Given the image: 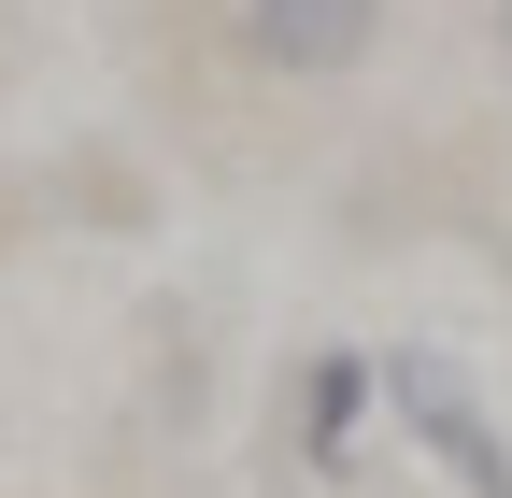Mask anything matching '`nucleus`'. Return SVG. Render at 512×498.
Segmentation results:
<instances>
[{
    "label": "nucleus",
    "instance_id": "4",
    "mask_svg": "<svg viewBox=\"0 0 512 498\" xmlns=\"http://www.w3.org/2000/svg\"><path fill=\"white\" fill-rule=\"evenodd\" d=\"M498 57H512V0H498Z\"/></svg>",
    "mask_w": 512,
    "mask_h": 498
},
{
    "label": "nucleus",
    "instance_id": "1",
    "mask_svg": "<svg viewBox=\"0 0 512 498\" xmlns=\"http://www.w3.org/2000/svg\"><path fill=\"white\" fill-rule=\"evenodd\" d=\"M384 413H399V442H427V470L456 498H512V442H498V413L456 385V356H384Z\"/></svg>",
    "mask_w": 512,
    "mask_h": 498
},
{
    "label": "nucleus",
    "instance_id": "3",
    "mask_svg": "<svg viewBox=\"0 0 512 498\" xmlns=\"http://www.w3.org/2000/svg\"><path fill=\"white\" fill-rule=\"evenodd\" d=\"M370 399H384V370H370V356H299V456H313V470H356Z\"/></svg>",
    "mask_w": 512,
    "mask_h": 498
},
{
    "label": "nucleus",
    "instance_id": "2",
    "mask_svg": "<svg viewBox=\"0 0 512 498\" xmlns=\"http://www.w3.org/2000/svg\"><path fill=\"white\" fill-rule=\"evenodd\" d=\"M242 43L299 86H342L356 57L384 43V0H242Z\"/></svg>",
    "mask_w": 512,
    "mask_h": 498
}]
</instances>
